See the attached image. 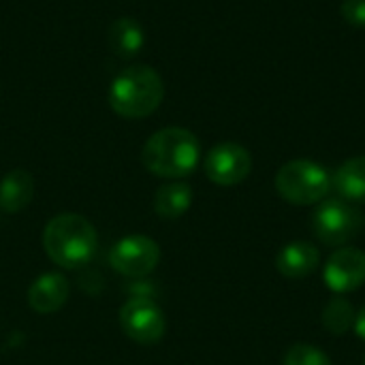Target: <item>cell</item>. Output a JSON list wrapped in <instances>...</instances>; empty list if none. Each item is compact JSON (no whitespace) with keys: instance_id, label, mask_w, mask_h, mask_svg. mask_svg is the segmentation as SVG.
<instances>
[{"instance_id":"cell-1","label":"cell","mask_w":365,"mask_h":365,"mask_svg":"<svg viewBox=\"0 0 365 365\" xmlns=\"http://www.w3.org/2000/svg\"><path fill=\"white\" fill-rule=\"evenodd\" d=\"M201 160L199 139L182 126H167L156 130L141 150L143 167L165 180L188 178Z\"/></svg>"},{"instance_id":"cell-17","label":"cell","mask_w":365,"mask_h":365,"mask_svg":"<svg viewBox=\"0 0 365 365\" xmlns=\"http://www.w3.org/2000/svg\"><path fill=\"white\" fill-rule=\"evenodd\" d=\"M284 365H331L329 357L312 344H295L287 351Z\"/></svg>"},{"instance_id":"cell-10","label":"cell","mask_w":365,"mask_h":365,"mask_svg":"<svg viewBox=\"0 0 365 365\" xmlns=\"http://www.w3.org/2000/svg\"><path fill=\"white\" fill-rule=\"evenodd\" d=\"M68 280L58 272H47L38 276L28 289V306L38 314L58 312L68 299Z\"/></svg>"},{"instance_id":"cell-12","label":"cell","mask_w":365,"mask_h":365,"mask_svg":"<svg viewBox=\"0 0 365 365\" xmlns=\"http://www.w3.org/2000/svg\"><path fill=\"white\" fill-rule=\"evenodd\" d=\"M34 197V178L26 169H13L0 180V210L17 214L30 205Z\"/></svg>"},{"instance_id":"cell-19","label":"cell","mask_w":365,"mask_h":365,"mask_svg":"<svg viewBox=\"0 0 365 365\" xmlns=\"http://www.w3.org/2000/svg\"><path fill=\"white\" fill-rule=\"evenodd\" d=\"M353 327H355V334L365 340V306L355 314V323H353Z\"/></svg>"},{"instance_id":"cell-3","label":"cell","mask_w":365,"mask_h":365,"mask_svg":"<svg viewBox=\"0 0 365 365\" xmlns=\"http://www.w3.org/2000/svg\"><path fill=\"white\" fill-rule=\"evenodd\" d=\"M165 98V81L156 68L133 64L120 71L109 86V105L113 113L126 120L152 115Z\"/></svg>"},{"instance_id":"cell-2","label":"cell","mask_w":365,"mask_h":365,"mask_svg":"<svg viewBox=\"0 0 365 365\" xmlns=\"http://www.w3.org/2000/svg\"><path fill=\"white\" fill-rule=\"evenodd\" d=\"M43 248L58 267L79 269L94 259L98 235L88 218L79 214H58L45 225Z\"/></svg>"},{"instance_id":"cell-11","label":"cell","mask_w":365,"mask_h":365,"mask_svg":"<svg viewBox=\"0 0 365 365\" xmlns=\"http://www.w3.org/2000/svg\"><path fill=\"white\" fill-rule=\"evenodd\" d=\"M321 263V255L310 242H291L276 257V269L291 280L310 276Z\"/></svg>"},{"instance_id":"cell-6","label":"cell","mask_w":365,"mask_h":365,"mask_svg":"<svg viewBox=\"0 0 365 365\" xmlns=\"http://www.w3.org/2000/svg\"><path fill=\"white\" fill-rule=\"evenodd\" d=\"M120 327L133 342L148 346L156 344L165 336L167 319L154 299L135 295L120 310Z\"/></svg>"},{"instance_id":"cell-16","label":"cell","mask_w":365,"mask_h":365,"mask_svg":"<svg viewBox=\"0 0 365 365\" xmlns=\"http://www.w3.org/2000/svg\"><path fill=\"white\" fill-rule=\"evenodd\" d=\"M355 323V308L346 297H334L323 310V325L334 336H344Z\"/></svg>"},{"instance_id":"cell-15","label":"cell","mask_w":365,"mask_h":365,"mask_svg":"<svg viewBox=\"0 0 365 365\" xmlns=\"http://www.w3.org/2000/svg\"><path fill=\"white\" fill-rule=\"evenodd\" d=\"M192 205V188L186 182H169L154 195V212L165 220L184 216Z\"/></svg>"},{"instance_id":"cell-5","label":"cell","mask_w":365,"mask_h":365,"mask_svg":"<svg viewBox=\"0 0 365 365\" xmlns=\"http://www.w3.org/2000/svg\"><path fill=\"white\" fill-rule=\"evenodd\" d=\"M364 214L344 199H325L312 214V233L327 246H344L364 229Z\"/></svg>"},{"instance_id":"cell-18","label":"cell","mask_w":365,"mask_h":365,"mask_svg":"<svg viewBox=\"0 0 365 365\" xmlns=\"http://www.w3.org/2000/svg\"><path fill=\"white\" fill-rule=\"evenodd\" d=\"M340 13L346 24L355 28H365V0H344Z\"/></svg>"},{"instance_id":"cell-14","label":"cell","mask_w":365,"mask_h":365,"mask_svg":"<svg viewBox=\"0 0 365 365\" xmlns=\"http://www.w3.org/2000/svg\"><path fill=\"white\" fill-rule=\"evenodd\" d=\"M109 47L120 58H133L137 56L145 45V32L141 24L133 17H120L111 24L107 34Z\"/></svg>"},{"instance_id":"cell-13","label":"cell","mask_w":365,"mask_h":365,"mask_svg":"<svg viewBox=\"0 0 365 365\" xmlns=\"http://www.w3.org/2000/svg\"><path fill=\"white\" fill-rule=\"evenodd\" d=\"M331 188L344 201L365 203V156L344 160L331 175Z\"/></svg>"},{"instance_id":"cell-4","label":"cell","mask_w":365,"mask_h":365,"mask_svg":"<svg viewBox=\"0 0 365 365\" xmlns=\"http://www.w3.org/2000/svg\"><path fill=\"white\" fill-rule=\"evenodd\" d=\"M276 190L293 205H314L329 195L331 173L314 160L297 158L278 169Z\"/></svg>"},{"instance_id":"cell-7","label":"cell","mask_w":365,"mask_h":365,"mask_svg":"<svg viewBox=\"0 0 365 365\" xmlns=\"http://www.w3.org/2000/svg\"><path fill=\"white\" fill-rule=\"evenodd\" d=\"M160 261V248L152 237L128 235L122 237L109 252L111 267L124 278H145L156 269Z\"/></svg>"},{"instance_id":"cell-9","label":"cell","mask_w":365,"mask_h":365,"mask_svg":"<svg viewBox=\"0 0 365 365\" xmlns=\"http://www.w3.org/2000/svg\"><path fill=\"white\" fill-rule=\"evenodd\" d=\"M325 284L338 293L357 291L365 282V252L353 246H340L325 263Z\"/></svg>"},{"instance_id":"cell-8","label":"cell","mask_w":365,"mask_h":365,"mask_svg":"<svg viewBox=\"0 0 365 365\" xmlns=\"http://www.w3.org/2000/svg\"><path fill=\"white\" fill-rule=\"evenodd\" d=\"M205 175L210 182L218 186H235L242 184L252 171L250 152L233 141H225L214 145L205 156Z\"/></svg>"}]
</instances>
